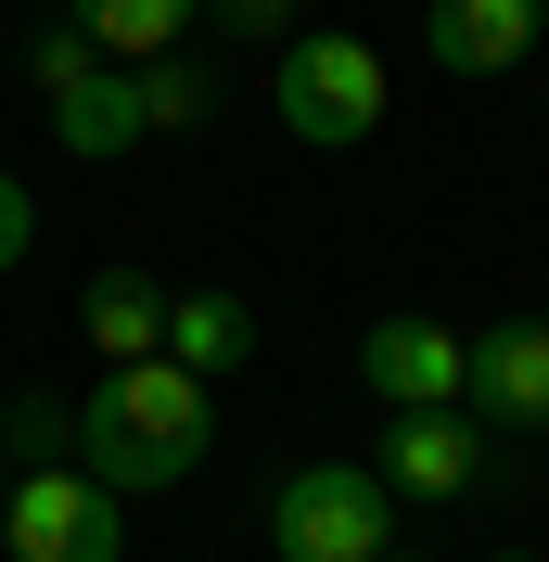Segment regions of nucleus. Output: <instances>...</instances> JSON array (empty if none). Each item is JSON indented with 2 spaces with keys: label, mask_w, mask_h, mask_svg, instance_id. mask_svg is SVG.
<instances>
[{
  "label": "nucleus",
  "mask_w": 549,
  "mask_h": 562,
  "mask_svg": "<svg viewBox=\"0 0 549 562\" xmlns=\"http://www.w3.org/2000/svg\"><path fill=\"white\" fill-rule=\"evenodd\" d=\"M205 448H217V409H205V384H192L179 358L103 371V384L77 396V473H90L103 498H167V486H192Z\"/></svg>",
  "instance_id": "nucleus-1"
},
{
  "label": "nucleus",
  "mask_w": 549,
  "mask_h": 562,
  "mask_svg": "<svg viewBox=\"0 0 549 562\" xmlns=\"http://www.w3.org/2000/svg\"><path fill=\"white\" fill-rule=\"evenodd\" d=\"M269 550L281 562H383L396 550V486L371 460H307L269 486Z\"/></svg>",
  "instance_id": "nucleus-2"
},
{
  "label": "nucleus",
  "mask_w": 549,
  "mask_h": 562,
  "mask_svg": "<svg viewBox=\"0 0 549 562\" xmlns=\"http://www.w3.org/2000/svg\"><path fill=\"white\" fill-rule=\"evenodd\" d=\"M269 103H281V128H294V140L345 154V140H371V128H383V52H371V38H345V26L281 38Z\"/></svg>",
  "instance_id": "nucleus-3"
},
{
  "label": "nucleus",
  "mask_w": 549,
  "mask_h": 562,
  "mask_svg": "<svg viewBox=\"0 0 549 562\" xmlns=\"http://www.w3.org/2000/svg\"><path fill=\"white\" fill-rule=\"evenodd\" d=\"M0 550L13 562H115L128 550V498H103L77 460H52V473H26L0 498Z\"/></svg>",
  "instance_id": "nucleus-4"
},
{
  "label": "nucleus",
  "mask_w": 549,
  "mask_h": 562,
  "mask_svg": "<svg viewBox=\"0 0 549 562\" xmlns=\"http://www.w3.org/2000/svg\"><path fill=\"white\" fill-rule=\"evenodd\" d=\"M358 384H371L383 409H460L473 333H447V319H371V333H358Z\"/></svg>",
  "instance_id": "nucleus-5"
},
{
  "label": "nucleus",
  "mask_w": 549,
  "mask_h": 562,
  "mask_svg": "<svg viewBox=\"0 0 549 562\" xmlns=\"http://www.w3.org/2000/svg\"><path fill=\"white\" fill-rule=\"evenodd\" d=\"M473 396L498 435H537L549 422V319H498V333H473Z\"/></svg>",
  "instance_id": "nucleus-6"
},
{
  "label": "nucleus",
  "mask_w": 549,
  "mask_h": 562,
  "mask_svg": "<svg viewBox=\"0 0 549 562\" xmlns=\"http://www.w3.org/2000/svg\"><path fill=\"white\" fill-rule=\"evenodd\" d=\"M537 26H549V0H435V13H422V38H435L447 77H512L524 52H537Z\"/></svg>",
  "instance_id": "nucleus-7"
},
{
  "label": "nucleus",
  "mask_w": 549,
  "mask_h": 562,
  "mask_svg": "<svg viewBox=\"0 0 549 562\" xmlns=\"http://www.w3.org/2000/svg\"><path fill=\"white\" fill-rule=\"evenodd\" d=\"M77 333L103 346V371H141V358H167V281H154V269H128V256H115V269H90V281H77Z\"/></svg>",
  "instance_id": "nucleus-8"
},
{
  "label": "nucleus",
  "mask_w": 549,
  "mask_h": 562,
  "mask_svg": "<svg viewBox=\"0 0 549 562\" xmlns=\"http://www.w3.org/2000/svg\"><path fill=\"white\" fill-rule=\"evenodd\" d=\"M371 473H383L396 498H460V486L485 473V435H473L460 409H396V435H383Z\"/></svg>",
  "instance_id": "nucleus-9"
},
{
  "label": "nucleus",
  "mask_w": 549,
  "mask_h": 562,
  "mask_svg": "<svg viewBox=\"0 0 549 562\" xmlns=\"http://www.w3.org/2000/svg\"><path fill=\"white\" fill-rule=\"evenodd\" d=\"M167 358L192 371V384L243 371V358H256V307H243L231 281H205V294H167Z\"/></svg>",
  "instance_id": "nucleus-10"
},
{
  "label": "nucleus",
  "mask_w": 549,
  "mask_h": 562,
  "mask_svg": "<svg viewBox=\"0 0 549 562\" xmlns=\"http://www.w3.org/2000/svg\"><path fill=\"white\" fill-rule=\"evenodd\" d=\"M205 0H65V26L103 52V65H167L179 38H192Z\"/></svg>",
  "instance_id": "nucleus-11"
},
{
  "label": "nucleus",
  "mask_w": 549,
  "mask_h": 562,
  "mask_svg": "<svg viewBox=\"0 0 549 562\" xmlns=\"http://www.w3.org/2000/svg\"><path fill=\"white\" fill-rule=\"evenodd\" d=\"M52 128H65V154H90V167L128 154V140H154V128H141V77L128 65H90L65 103H52Z\"/></svg>",
  "instance_id": "nucleus-12"
},
{
  "label": "nucleus",
  "mask_w": 549,
  "mask_h": 562,
  "mask_svg": "<svg viewBox=\"0 0 549 562\" xmlns=\"http://www.w3.org/2000/svg\"><path fill=\"white\" fill-rule=\"evenodd\" d=\"M128 77H141V128H192V115H205V65H192V52L128 65Z\"/></svg>",
  "instance_id": "nucleus-13"
},
{
  "label": "nucleus",
  "mask_w": 549,
  "mask_h": 562,
  "mask_svg": "<svg viewBox=\"0 0 549 562\" xmlns=\"http://www.w3.org/2000/svg\"><path fill=\"white\" fill-rule=\"evenodd\" d=\"M13 448H26V473H52V460L77 448V409H52V396H13V422H0Z\"/></svg>",
  "instance_id": "nucleus-14"
},
{
  "label": "nucleus",
  "mask_w": 549,
  "mask_h": 562,
  "mask_svg": "<svg viewBox=\"0 0 549 562\" xmlns=\"http://www.w3.org/2000/svg\"><path fill=\"white\" fill-rule=\"evenodd\" d=\"M26 65H38V103H65L77 77L103 65V52H90V38H77V26H38V52H26Z\"/></svg>",
  "instance_id": "nucleus-15"
},
{
  "label": "nucleus",
  "mask_w": 549,
  "mask_h": 562,
  "mask_svg": "<svg viewBox=\"0 0 549 562\" xmlns=\"http://www.w3.org/2000/svg\"><path fill=\"white\" fill-rule=\"evenodd\" d=\"M13 256H38V205H26V179L0 167V269H13Z\"/></svg>",
  "instance_id": "nucleus-16"
},
{
  "label": "nucleus",
  "mask_w": 549,
  "mask_h": 562,
  "mask_svg": "<svg viewBox=\"0 0 549 562\" xmlns=\"http://www.w3.org/2000/svg\"><path fill=\"white\" fill-rule=\"evenodd\" d=\"M294 13H307V0H217V26H231V38H281Z\"/></svg>",
  "instance_id": "nucleus-17"
},
{
  "label": "nucleus",
  "mask_w": 549,
  "mask_h": 562,
  "mask_svg": "<svg viewBox=\"0 0 549 562\" xmlns=\"http://www.w3.org/2000/svg\"><path fill=\"white\" fill-rule=\"evenodd\" d=\"M0 65H13V38H0Z\"/></svg>",
  "instance_id": "nucleus-18"
},
{
  "label": "nucleus",
  "mask_w": 549,
  "mask_h": 562,
  "mask_svg": "<svg viewBox=\"0 0 549 562\" xmlns=\"http://www.w3.org/2000/svg\"><path fill=\"white\" fill-rule=\"evenodd\" d=\"M0 498H13V473H0Z\"/></svg>",
  "instance_id": "nucleus-19"
},
{
  "label": "nucleus",
  "mask_w": 549,
  "mask_h": 562,
  "mask_svg": "<svg viewBox=\"0 0 549 562\" xmlns=\"http://www.w3.org/2000/svg\"><path fill=\"white\" fill-rule=\"evenodd\" d=\"M383 562H410V550H383Z\"/></svg>",
  "instance_id": "nucleus-20"
}]
</instances>
